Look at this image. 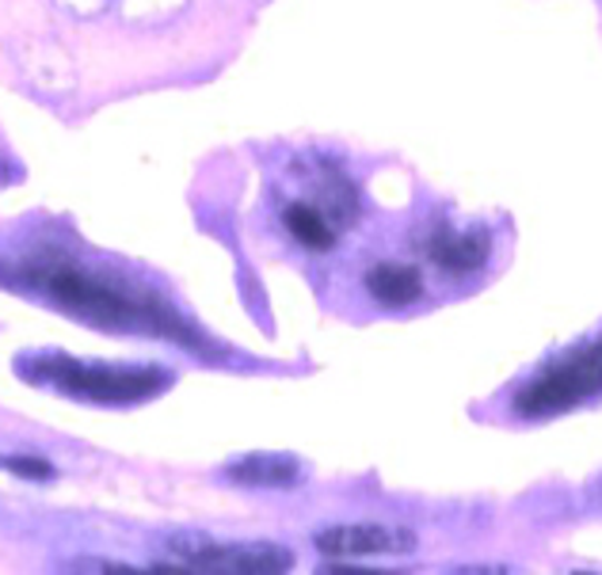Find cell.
Wrapping results in <instances>:
<instances>
[{"label": "cell", "instance_id": "obj_4", "mask_svg": "<svg viewBox=\"0 0 602 575\" xmlns=\"http://www.w3.org/2000/svg\"><path fill=\"white\" fill-rule=\"evenodd\" d=\"M165 549L184 564V572L221 575H283L294 568V553L272 542H218L206 534H172Z\"/></svg>", "mask_w": 602, "mask_h": 575}, {"label": "cell", "instance_id": "obj_6", "mask_svg": "<svg viewBox=\"0 0 602 575\" xmlns=\"http://www.w3.org/2000/svg\"><path fill=\"white\" fill-rule=\"evenodd\" d=\"M427 259L438 267V271L462 278L473 275L488 264L492 256V237L484 229H454V226H438L427 232L424 240Z\"/></svg>", "mask_w": 602, "mask_h": 575}, {"label": "cell", "instance_id": "obj_8", "mask_svg": "<svg viewBox=\"0 0 602 575\" xmlns=\"http://www.w3.org/2000/svg\"><path fill=\"white\" fill-rule=\"evenodd\" d=\"M226 480L240 488H294L305 480V469L290 454H248L229 465Z\"/></svg>", "mask_w": 602, "mask_h": 575}, {"label": "cell", "instance_id": "obj_5", "mask_svg": "<svg viewBox=\"0 0 602 575\" xmlns=\"http://www.w3.org/2000/svg\"><path fill=\"white\" fill-rule=\"evenodd\" d=\"M317 553L332 556V561H355V556H404L416 549V534L401 526L382 523H347L328 526L313 537Z\"/></svg>", "mask_w": 602, "mask_h": 575}, {"label": "cell", "instance_id": "obj_9", "mask_svg": "<svg viewBox=\"0 0 602 575\" xmlns=\"http://www.w3.org/2000/svg\"><path fill=\"white\" fill-rule=\"evenodd\" d=\"M0 469L23 476V480H53V465L39 462V457H0Z\"/></svg>", "mask_w": 602, "mask_h": 575}, {"label": "cell", "instance_id": "obj_1", "mask_svg": "<svg viewBox=\"0 0 602 575\" xmlns=\"http://www.w3.org/2000/svg\"><path fill=\"white\" fill-rule=\"evenodd\" d=\"M16 267L27 275V286H34L47 301L88 325L187 339V325L179 320V313H172V305L160 301L157 290L130 282L122 271L85 264L61 251H39L34 259H20Z\"/></svg>", "mask_w": 602, "mask_h": 575}, {"label": "cell", "instance_id": "obj_2", "mask_svg": "<svg viewBox=\"0 0 602 575\" xmlns=\"http://www.w3.org/2000/svg\"><path fill=\"white\" fill-rule=\"evenodd\" d=\"M20 374L39 385H50L69 397L92 404H141L168 389L172 374L165 370H122V366H88L69 355H39L23 358Z\"/></svg>", "mask_w": 602, "mask_h": 575}, {"label": "cell", "instance_id": "obj_3", "mask_svg": "<svg viewBox=\"0 0 602 575\" xmlns=\"http://www.w3.org/2000/svg\"><path fill=\"white\" fill-rule=\"evenodd\" d=\"M602 393V339L564 350L545 363L523 389L515 393V412L523 419H550L572 412Z\"/></svg>", "mask_w": 602, "mask_h": 575}, {"label": "cell", "instance_id": "obj_7", "mask_svg": "<svg viewBox=\"0 0 602 575\" xmlns=\"http://www.w3.org/2000/svg\"><path fill=\"white\" fill-rule=\"evenodd\" d=\"M363 286L385 309H408L412 301L424 298V275H420V267L401 264V259H382V264H374L371 271H366Z\"/></svg>", "mask_w": 602, "mask_h": 575}]
</instances>
